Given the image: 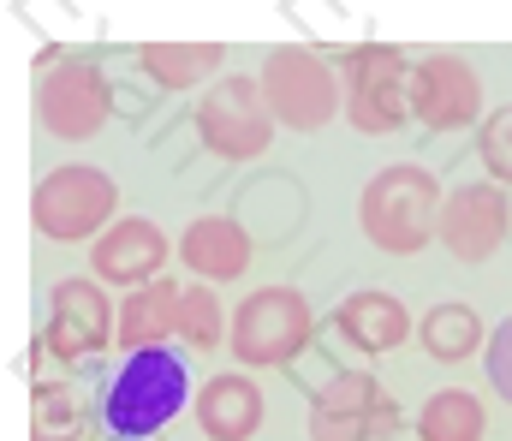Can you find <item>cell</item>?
I'll return each mask as SVG.
<instances>
[{"label": "cell", "mask_w": 512, "mask_h": 441, "mask_svg": "<svg viewBox=\"0 0 512 441\" xmlns=\"http://www.w3.org/2000/svg\"><path fill=\"white\" fill-rule=\"evenodd\" d=\"M435 221H441V179L417 161H393L358 191V227L387 257H417L435 239Z\"/></svg>", "instance_id": "obj_1"}, {"label": "cell", "mask_w": 512, "mask_h": 441, "mask_svg": "<svg viewBox=\"0 0 512 441\" xmlns=\"http://www.w3.org/2000/svg\"><path fill=\"white\" fill-rule=\"evenodd\" d=\"M256 84H262V102H268L274 126H286V132H322L340 114V102H346L334 66L316 48H304V42L274 48L262 60V72H256Z\"/></svg>", "instance_id": "obj_2"}, {"label": "cell", "mask_w": 512, "mask_h": 441, "mask_svg": "<svg viewBox=\"0 0 512 441\" xmlns=\"http://www.w3.org/2000/svg\"><path fill=\"white\" fill-rule=\"evenodd\" d=\"M411 60L387 42H358L340 54V96H346V120L364 138H393L411 120Z\"/></svg>", "instance_id": "obj_3"}, {"label": "cell", "mask_w": 512, "mask_h": 441, "mask_svg": "<svg viewBox=\"0 0 512 441\" xmlns=\"http://www.w3.org/2000/svg\"><path fill=\"white\" fill-rule=\"evenodd\" d=\"M114 209H120V185L102 167H90V161L54 167L48 179H36V197H30L36 233L42 239H60V245L102 239L114 227Z\"/></svg>", "instance_id": "obj_4"}, {"label": "cell", "mask_w": 512, "mask_h": 441, "mask_svg": "<svg viewBox=\"0 0 512 441\" xmlns=\"http://www.w3.org/2000/svg\"><path fill=\"white\" fill-rule=\"evenodd\" d=\"M185 394H191V382H185V358L179 352H167V346L131 352L126 370L108 388V430L131 436V441L149 436V430H161V424L179 418Z\"/></svg>", "instance_id": "obj_5"}, {"label": "cell", "mask_w": 512, "mask_h": 441, "mask_svg": "<svg viewBox=\"0 0 512 441\" xmlns=\"http://www.w3.org/2000/svg\"><path fill=\"white\" fill-rule=\"evenodd\" d=\"M310 334H316V316H310V304H304L298 287H256V293L233 310V328H227L233 358L251 364V370H280V364H292V358L310 346Z\"/></svg>", "instance_id": "obj_6"}, {"label": "cell", "mask_w": 512, "mask_h": 441, "mask_svg": "<svg viewBox=\"0 0 512 441\" xmlns=\"http://www.w3.org/2000/svg\"><path fill=\"white\" fill-rule=\"evenodd\" d=\"M411 120L429 126V132H465V126H483V78L465 54L441 48L429 60L411 66Z\"/></svg>", "instance_id": "obj_7"}, {"label": "cell", "mask_w": 512, "mask_h": 441, "mask_svg": "<svg viewBox=\"0 0 512 441\" xmlns=\"http://www.w3.org/2000/svg\"><path fill=\"white\" fill-rule=\"evenodd\" d=\"M197 132L221 161H256L268 149V138H274V114L262 102V84L256 78L209 84L203 102H197Z\"/></svg>", "instance_id": "obj_8"}, {"label": "cell", "mask_w": 512, "mask_h": 441, "mask_svg": "<svg viewBox=\"0 0 512 441\" xmlns=\"http://www.w3.org/2000/svg\"><path fill=\"white\" fill-rule=\"evenodd\" d=\"M36 120L48 138H66V144H84L108 126V78L102 66L90 60H66V66H48L42 84H36Z\"/></svg>", "instance_id": "obj_9"}, {"label": "cell", "mask_w": 512, "mask_h": 441, "mask_svg": "<svg viewBox=\"0 0 512 441\" xmlns=\"http://www.w3.org/2000/svg\"><path fill=\"white\" fill-rule=\"evenodd\" d=\"M120 316L102 298L96 281H60L48 298V328H42V352H54L60 364H90L114 346Z\"/></svg>", "instance_id": "obj_10"}, {"label": "cell", "mask_w": 512, "mask_h": 441, "mask_svg": "<svg viewBox=\"0 0 512 441\" xmlns=\"http://www.w3.org/2000/svg\"><path fill=\"white\" fill-rule=\"evenodd\" d=\"M393 424L399 412L370 370H346L310 400V441H376Z\"/></svg>", "instance_id": "obj_11"}, {"label": "cell", "mask_w": 512, "mask_h": 441, "mask_svg": "<svg viewBox=\"0 0 512 441\" xmlns=\"http://www.w3.org/2000/svg\"><path fill=\"white\" fill-rule=\"evenodd\" d=\"M507 227H512V203L495 179L483 185H459L441 197V221H435V239L447 245V257L459 263H483L507 245Z\"/></svg>", "instance_id": "obj_12"}, {"label": "cell", "mask_w": 512, "mask_h": 441, "mask_svg": "<svg viewBox=\"0 0 512 441\" xmlns=\"http://www.w3.org/2000/svg\"><path fill=\"white\" fill-rule=\"evenodd\" d=\"M173 257V245H167V233L149 221V215H126V221H114L102 239H96V251H90V263H96V281H108V287H149L155 275H161V263Z\"/></svg>", "instance_id": "obj_13"}, {"label": "cell", "mask_w": 512, "mask_h": 441, "mask_svg": "<svg viewBox=\"0 0 512 441\" xmlns=\"http://www.w3.org/2000/svg\"><path fill=\"white\" fill-rule=\"evenodd\" d=\"M179 263L197 269L203 281H239L251 269V239L239 221L227 215H197L185 233H179Z\"/></svg>", "instance_id": "obj_14"}, {"label": "cell", "mask_w": 512, "mask_h": 441, "mask_svg": "<svg viewBox=\"0 0 512 441\" xmlns=\"http://www.w3.org/2000/svg\"><path fill=\"white\" fill-rule=\"evenodd\" d=\"M334 328H340L358 352L382 358V352H399V346L411 340V310H405L393 293L364 287V293H352L340 310H334Z\"/></svg>", "instance_id": "obj_15"}, {"label": "cell", "mask_w": 512, "mask_h": 441, "mask_svg": "<svg viewBox=\"0 0 512 441\" xmlns=\"http://www.w3.org/2000/svg\"><path fill=\"white\" fill-rule=\"evenodd\" d=\"M197 424L209 441H251L262 430V394L251 376H209L197 394Z\"/></svg>", "instance_id": "obj_16"}, {"label": "cell", "mask_w": 512, "mask_h": 441, "mask_svg": "<svg viewBox=\"0 0 512 441\" xmlns=\"http://www.w3.org/2000/svg\"><path fill=\"white\" fill-rule=\"evenodd\" d=\"M179 298L185 287H173V281H149V287H137V293L120 304V346L126 352H149V346H167L173 334H179Z\"/></svg>", "instance_id": "obj_17"}, {"label": "cell", "mask_w": 512, "mask_h": 441, "mask_svg": "<svg viewBox=\"0 0 512 441\" xmlns=\"http://www.w3.org/2000/svg\"><path fill=\"white\" fill-rule=\"evenodd\" d=\"M417 334H423V352H429L435 364H465V358H477V352L489 346L483 316H477V304H465V298L429 304L423 322H417Z\"/></svg>", "instance_id": "obj_18"}, {"label": "cell", "mask_w": 512, "mask_h": 441, "mask_svg": "<svg viewBox=\"0 0 512 441\" xmlns=\"http://www.w3.org/2000/svg\"><path fill=\"white\" fill-rule=\"evenodd\" d=\"M483 430H489V412H483V400L471 388H441L417 412V436L423 441H483Z\"/></svg>", "instance_id": "obj_19"}, {"label": "cell", "mask_w": 512, "mask_h": 441, "mask_svg": "<svg viewBox=\"0 0 512 441\" xmlns=\"http://www.w3.org/2000/svg\"><path fill=\"white\" fill-rule=\"evenodd\" d=\"M137 60L149 66L155 84H167V90H191V84H203V78L227 60V48H221V42H143Z\"/></svg>", "instance_id": "obj_20"}, {"label": "cell", "mask_w": 512, "mask_h": 441, "mask_svg": "<svg viewBox=\"0 0 512 441\" xmlns=\"http://www.w3.org/2000/svg\"><path fill=\"white\" fill-rule=\"evenodd\" d=\"M84 430H90L84 394L72 382H42L36 400H30V436L36 441H84Z\"/></svg>", "instance_id": "obj_21"}, {"label": "cell", "mask_w": 512, "mask_h": 441, "mask_svg": "<svg viewBox=\"0 0 512 441\" xmlns=\"http://www.w3.org/2000/svg\"><path fill=\"white\" fill-rule=\"evenodd\" d=\"M179 340L191 352H215L227 340V310H221V298L209 287H185V298H179Z\"/></svg>", "instance_id": "obj_22"}, {"label": "cell", "mask_w": 512, "mask_h": 441, "mask_svg": "<svg viewBox=\"0 0 512 441\" xmlns=\"http://www.w3.org/2000/svg\"><path fill=\"white\" fill-rule=\"evenodd\" d=\"M477 155H483V167H489L495 185H512V102L495 108V114H483V126H477Z\"/></svg>", "instance_id": "obj_23"}, {"label": "cell", "mask_w": 512, "mask_h": 441, "mask_svg": "<svg viewBox=\"0 0 512 441\" xmlns=\"http://www.w3.org/2000/svg\"><path fill=\"white\" fill-rule=\"evenodd\" d=\"M483 358H489V382H495V394L512 406V316L489 334V346H483Z\"/></svg>", "instance_id": "obj_24"}]
</instances>
